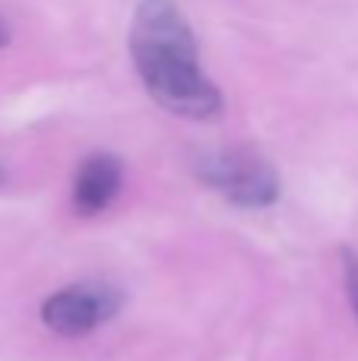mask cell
<instances>
[{"label":"cell","mask_w":358,"mask_h":361,"mask_svg":"<svg viewBox=\"0 0 358 361\" xmlns=\"http://www.w3.org/2000/svg\"><path fill=\"white\" fill-rule=\"evenodd\" d=\"M121 180H124V165L111 152H95L76 169L73 178V206L80 216H95L108 209L118 197Z\"/></svg>","instance_id":"277c9868"},{"label":"cell","mask_w":358,"mask_h":361,"mask_svg":"<svg viewBox=\"0 0 358 361\" xmlns=\"http://www.w3.org/2000/svg\"><path fill=\"white\" fill-rule=\"evenodd\" d=\"M130 57L146 92L171 114L206 121L222 95L200 63L197 38L175 0H140L130 23Z\"/></svg>","instance_id":"6da1fadb"},{"label":"cell","mask_w":358,"mask_h":361,"mask_svg":"<svg viewBox=\"0 0 358 361\" xmlns=\"http://www.w3.org/2000/svg\"><path fill=\"white\" fill-rule=\"evenodd\" d=\"M342 276H346V295L358 317V254L355 250H342Z\"/></svg>","instance_id":"5b68a950"},{"label":"cell","mask_w":358,"mask_h":361,"mask_svg":"<svg viewBox=\"0 0 358 361\" xmlns=\"http://www.w3.org/2000/svg\"><path fill=\"white\" fill-rule=\"evenodd\" d=\"M197 178L235 206L264 209L279 200V175L254 149H219L197 159Z\"/></svg>","instance_id":"7a4b0ae2"},{"label":"cell","mask_w":358,"mask_h":361,"mask_svg":"<svg viewBox=\"0 0 358 361\" xmlns=\"http://www.w3.org/2000/svg\"><path fill=\"white\" fill-rule=\"evenodd\" d=\"M6 38H10V32H6V23H4V16H0V48L6 44Z\"/></svg>","instance_id":"8992f818"},{"label":"cell","mask_w":358,"mask_h":361,"mask_svg":"<svg viewBox=\"0 0 358 361\" xmlns=\"http://www.w3.org/2000/svg\"><path fill=\"white\" fill-rule=\"evenodd\" d=\"M0 180H4V169H0Z\"/></svg>","instance_id":"52a82bcc"},{"label":"cell","mask_w":358,"mask_h":361,"mask_svg":"<svg viewBox=\"0 0 358 361\" xmlns=\"http://www.w3.org/2000/svg\"><path fill=\"white\" fill-rule=\"evenodd\" d=\"M121 307V292L105 282H80L54 292L42 305V324L57 336H89Z\"/></svg>","instance_id":"3957f363"}]
</instances>
